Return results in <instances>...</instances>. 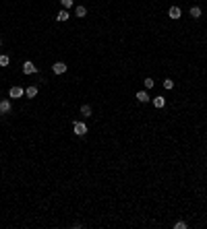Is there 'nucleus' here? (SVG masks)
Wrapping results in <instances>:
<instances>
[{
	"label": "nucleus",
	"instance_id": "obj_1",
	"mask_svg": "<svg viewBox=\"0 0 207 229\" xmlns=\"http://www.w3.org/2000/svg\"><path fill=\"white\" fill-rule=\"evenodd\" d=\"M73 130H75L77 136H85V134H87V124H83V122H75Z\"/></svg>",
	"mask_w": 207,
	"mask_h": 229
},
{
	"label": "nucleus",
	"instance_id": "obj_2",
	"mask_svg": "<svg viewBox=\"0 0 207 229\" xmlns=\"http://www.w3.org/2000/svg\"><path fill=\"white\" fill-rule=\"evenodd\" d=\"M52 70H54V74H62V72H66V64L64 62H54Z\"/></svg>",
	"mask_w": 207,
	"mask_h": 229
},
{
	"label": "nucleus",
	"instance_id": "obj_3",
	"mask_svg": "<svg viewBox=\"0 0 207 229\" xmlns=\"http://www.w3.org/2000/svg\"><path fill=\"white\" fill-rule=\"evenodd\" d=\"M23 93H25V91L21 89V87H11V91H8V95H11V97H13V99L21 97V95H23Z\"/></svg>",
	"mask_w": 207,
	"mask_h": 229
},
{
	"label": "nucleus",
	"instance_id": "obj_4",
	"mask_svg": "<svg viewBox=\"0 0 207 229\" xmlns=\"http://www.w3.org/2000/svg\"><path fill=\"white\" fill-rule=\"evenodd\" d=\"M35 70H37V68H35L33 62H25V64H23V72H25V74H33Z\"/></svg>",
	"mask_w": 207,
	"mask_h": 229
},
{
	"label": "nucleus",
	"instance_id": "obj_5",
	"mask_svg": "<svg viewBox=\"0 0 207 229\" xmlns=\"http://www.w3.org/2000/svg\"><path fill=\"white\" fill-rule=\"evenodd\" d=\"M168 14H170V19H174V21H176V19H180V8L178 6H170V10H168Z\"/></svg>",
	"mask_w": 207,
	"mask_h": 229
},
{
	"label": "nucleus",
	"instance_id": "obj_6",
	"mask_svg": "<svg viewBox=\"0 0 207 229\" xmlns=\"http://www.w3.org/2000/svg\"><path fill=\"white\" fill-rule=\"evenodd\" d=\"M137 101H141V103H147V101H149V95H147L145 91H139V93H137Z\"/></svg>",
	"mask_w": 207,
	"mask_h": 229
},
{
	"label": "nucleus",
	"instance_id": "obj_7",
	"mask_svg": "<svg viewBox=\"0 0 207 229\" xmlns=\"http://www.w3.org/2000/svg\"><path fill=\"white\" fill-rule=\"evenodd\" d=\"M69 17H70V14H69V10H66V8H62L60 13L56 14V19H58V21H66Z\"/></svg>",
	"mask_w": 207,
	"mask_h": 229
},
{
	"label": "nucleus",
	"instance_id": "obj_8",
	"mask_svg": "<svg viewBox=\"0 0 207 229\" xmlns=\"http://www.w3.org/2000/svg\"><path fill=\"white\" fill-rule=\"evenodd\" d=\"M25 95H27V97H35V95H37V87H33V85L27 87V89H25Z\"/></svg>",
	"mask_w": 207,
	"mask_h": 229
},
{
	"label": "nucleus",
	"instance_id": "obj_9",
	"mask_svg": "<svg viewBox=\"0 0 207 229\" xmlns=\"http://www.w3.org/2000/svg\"><path fill=\"white\" fill-rule=\"evenodd\" d=\"M191 17H193V19H199V17H201V8L193 6V8H191Z\"/></svg>",
	"mask_w": 207,
	"mask_h": 229
},
{
	"label": "nucleus",
	"instance_id": "obj_10",
	"mask_svg": "<svg viewBox=\"0 0 207 229\" xmlns=\"http://www.w3.org/2000/svg\"><path fill=\"white\" fill-rule=\"evenodd\" d=\"M153 105H155V107H164V105H166V99H164V97H155V99H153Z\"/></svg>",
	"mask_w": 207,
	"mask_h": 229
},
{
	"label": "nucleus",
	"instance_id": "obj_11",
	"mask_svg": "<svg viewBox=\"0 0 207 229\" xmlns=\"http://www.w3.org/2000/svg\"><path fill=\"white\" fill-rule=\"evenodd\" d=\"M75 14H77V17H85V14H87V8H85V6H77Z\"/></svg>",
	"mask_w": 207,
	"mask_h": 229
},
{
	"label": "nucleus",
	"instance_id": "obj_12",
	"mask_svg": "<svg viewBox=\"0 0 207 229\" xmlns=\"http://www.w3.org/2000/svg\"><path fill=\"white\" fill-rule=\"evenodd\" d=\"M11 110V101H0V111H8Z\"/></svg>",
	"mask_w": 207,
	"mask_h": 229
},
{
	"label": "nucleus",
	"instance_id": "obj_13",
	"mask_svg": "<svg viewBox=\"0 0 207 229\" xmlns=\"http://www.w3.org/2000/svg\"><path fill=\"white\" fill-rule=\"evenodd\" d=\"M8 62H11L8 56H0V66H8Z\"/></svg>",
	"mask_w": 207,
	"mask_h": 229
},
{
	"label": "nucleus",
	"instance_id": "obj_14",
	"mask_svg": "<svg viewBox=\"0 0 207 229\" xmlns=\"http://www.w3.org/2000/svg\"><path fill=\"white\" fill-rule=\"evenodd\" d=\"M81 114H83V116H91V107H89V105H83Z\"/></svg>",
	"mask_w": 207,
	"mask_h": 229
},
{
	"label": "nucleus",
	"instance_id": "obj_15",
	"mask_svg": "<svg viewBox=\"0 0 207 229\" xmlns=\"http://www.w3.org/2000/svg\"><path fill=\"white\" fill-rule=\"evenodd\" d=\"M143 85H145V89H151V87H153V78H145Z\"/></svg>",
	"mask_w": 207,
	"mask_h": 229
},
{
	"label": "nucleus",
	"instance_id": "obj_16",
	"mask_svg": "<svg viewBox=\"0 0 207 229\" xmlns=\"http://www.w3.org/2000/svg\"><path fill=\"white\" fill-rule=\"evenodd\" d=\"M60 4L64 8H70V6H73V0H60Z\"/></svg>",
	"mask_w": 207,
	"mask_h": 229
},
{
	"label": "nucleus",
	"instance_id": "obj_17",
	"mask_svg": "<svg viewBox=\"0 0 207 229\" xmlns=\"http://www.w3.org/2000/svg\"><path fill=\"white\" fill-rule=\"evenodd\" d=\"M164 87H166V89H172V87H174V81L166 78V81H164Z\"/></svg>",
	"mask_w": 207,
	"mask_h": 229
},
{
	"label": "nucleus",
	"instance_id": "obj_18",
	"mask_svg": "<svg viewBox=\"0 0 207 229\" xmlns=\"http://www.w3.org/2000/svg\"><path fill=\"white\" fill-rule=\"evenodd\" d=\"M174 227H176V229H184V227H186V223H184V221H178L176 225H174Z\"/></svg>",
	"mask_w": 207,
	"mask_h": 229
}]
</instances>
